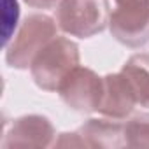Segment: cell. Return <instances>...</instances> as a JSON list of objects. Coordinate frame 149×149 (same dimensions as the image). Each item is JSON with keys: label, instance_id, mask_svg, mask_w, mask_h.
Masks as SVG:
<instances>
[{"label": "cell", "instance_id": "6da1fadb", "mask_svg": "<svg viewBox=\"0 0 149 149\" xmlns=\"http://www.w3.org/2000/svg\"><path fill=\"white\" fill-rule=\"evenodd\" d=\"M79 67V47L67 37H54L33 58L32 77L40 90L58 91L68 74Z\"/></svg>", "mask_w": 149, "mask_h": 149}, {"label": "cell", "instance_id": "7a4b0ae2", "mask_svg": "<svg viewBox=\"0 0 149 149\" xmlns=\"http://www.w3.org/2000/svg\"><path fill=\"white\" fill-rule=\"evenodd\" d=\"M109 19V0H60L56 6V23L72 37H93L104 32Z\"/></svg>", "mask_w": 149, "mask_h": 149}, {"label": "cell", "instance_id": "3957f363", "mask_svg": "<svg viewBox=\"0 0 149 149\" xmlns=\"http://www.w3.org/2000/svg\"><path fill=\"white\" fill-rule=\"evenodd\" d=\"M56 23L53 18L46 14H32L28 16L13 42L6 47V60L13 68H30L37 53L56 37Z\"/></svg>", "mask_w": 149, "mask_h": 149}, {"label": "cell", "instance_id": "277c9868", "mask_svg": "<svg viewBox=\"0 0 149 149\" xmlns=\"http://www.w3.org/2000/svg\"><path fill=\"white\" fill-rule=\"evenodd\" d=\"M58 93L74 111L97 112L104 93V77H98L91 68L76 67L60 84Z\"/></svg>", "mask_w": 149, "mask_h": 149}, {"label": "cell", "instance_id": "5b68a950", "mask_svg": "<svg viewBox=\"0 0 149 149\" xmlns=\"http://www.w3.org/2000/svg\"><path fill=\"white\" fill-rule=\"evenodd\" d=\"M109 28L112 37L128 46L142 47L149 44V2L133 6H118L111 14Z\"/></svg>", "mask_w": 149, "mask_h": 149}, {"label": "cell", "instance_id": "8992f818", "mask_svg": "<svg viewBox=\"0 0 149 149\" xmlns=\"http://www.w3.org/2000/svg\"><path fill=\"white\" fill-rule=\"evenodd\" d=\"M54 140V128L44 116L30 114L14 119L6 139L4 147H49Z\"/></svg>", "mask_w": 149, "mask_h": 149}, {"label": "cell", "instance_id": "52a82bcc", "mask_svg": "<svg viewBox=\"0 0 149 149\" xmlns=\"http://www.w3.org/2000/svg\"><path fill=\"white\" fill-rule=\"evenodd\" d=\"M135 105H137V100L126 77L121 72L107 74L104 77V93H102V100L97 112L104 114L105 118L119 121L128 118Z\"/></svg>", "mask_w": 149, "mask_h": 149}, {"label": "cell", "instance_id": "ba28073f", "mask_svg": "<svg viewBox=\"0 0 149 149\" xmlns=\"http://www.w3.org/2000/svg\"><path fill=\"white\" fill-rule=\"evenodd\" d=\"M84 147L118 149L126 147L125 125L107 119H88L77 132Z\"/></svg>", "mask_w": 149, "mask_h": 149}, {"label": "cell", "instance_id": "9c48e42d", "mask_svg": "<svg viewBox=\"0 0 149 149\" xmlns=\"http://www.w3.org/2000/svg\"><path fill=\"white\" fill-rule=\"evenodd\" d=\"M121 74L126 77L137 105L149 107V54L140 53L128 58V61L123 65Z\"/></svg>", "mask_w": 149, "mask_h": 149}, {"label": "cell", "instance_id": "30bf717a", "mask_svg": "<svg viewBox=\"0 0 149 149\" xmlns=\"http://www.w3.org/2000/svg\"><path fill=\"white\" fill-rule=\"evenodd\" d=\"M126 147H149V114H137L125 125Z\"/></svg>", "mask_w": 149, "mask_h": 149}, {"label": "cell", "instance_id": "8fae6325", "mask_svg": "<svg viewBox=\"0 0 149 149\" xmlns=\"http://www.w3.org/2000/svg\"><path fill=\"white\" fill-rule=\"evenodd\" d=\"M23 2L28 4L30 7H35V9H51L60 0H23Z\"/></svg>", "mask_w": 149, "mask_h": 149}, {"label": "cell", "instance_id": "7c38bea8", "mask_svg": "<svg viewBox=\"0 0 149 149\" xmlns=\"http://www.w3.org/2000/svg\"><path fill=\"white\" fill-rule=\"evenodd\" d=\"M149 2V0H116L118 6H133V4H144Z\"/></svg>", "mask_w": 149, "mask_h": 149}]
</instances>
